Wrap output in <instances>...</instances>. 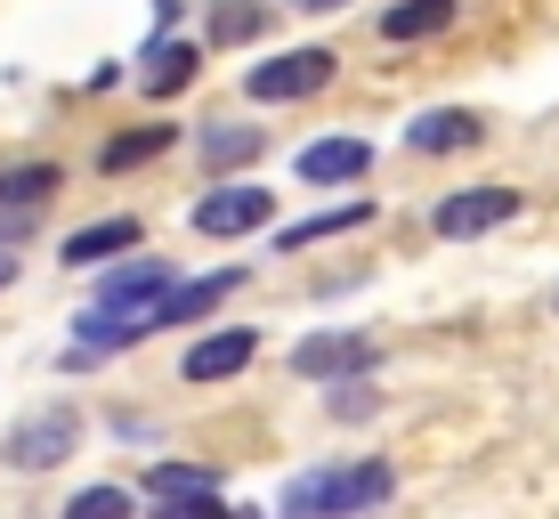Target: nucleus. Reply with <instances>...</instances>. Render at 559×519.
<instances>
[{
  "label": "nucleus",
  "instance_id": "7ed1b4c3",
  "mask_svg": "<svg viewBox=\"0 0 559 519\" xmlns=\"http://www.w3.org/2000/svg\"><path fill=\"white\" fill-rule=\"evenodd\" d=\"M73 447H82V414L73 406H41L33 422H16V430L0 438V463L9 471H49V463H66Z\"/></svg>",
  "mask_w": 559,
  "mask_h": 519
},
{
  "label": "nucleus",
  "instance_id": "2eb2a0df",
  "mask_svg": "<svg viewBox=\"0 0 559 519\" xmlns=\"http://www.w3.org/2000/svg\"><path fill=\"white\" fill-rule=\"evenodd\" d=\"M170 139H179L170 122H146V130H130V139H106L98 170H114V179H122V170H139V163H154V155H170Z\"/></svg>",
  "mask_w": 559,
  "mask_h": 519
},
{
  "label": "nucleus",
  "instance_id": "423d86ee",
  "mask_svg": "<svg viewBox=\"0 0 559 519\" xmlns=\"http://www.w3.org/2000/svg\"><path fill=\"white\" fill-rule=\"evenodd\" d=\"M511 211H519L511 187H462V196H447V203L430 211V227L447 244H471V236H487V227H503Z\"/></svg>",
  "mask_w": 559,
  "mask_h": 519
},
{
  "label": "nucleus",
  "instance_id": "4be33fe9",
  "mask_svg": "<svg viewBox=\"0 0 559 519\" xmlns=\"http://www.w3.org/2000/svg\"><path fill=\"white\" fill-rule=\"evenodd\" d=\"M154 519H236L219 495H179V504H154Z\"/></svg>",
  "mask_w": 559,
  "mask_h": 519
},
{
  "label": "nucleus",
  "instance_id": "412c9836",
  "mask_svg": "<svg viewBox=\"0 0 559 519\" xmlns=\"http://www.w3.org/2000/svg\"><path fill=\"white\" fill-rule=\"evenodd\" d=\"M130 511H139V504H130V487H82L66 504V519H130Z\"/></svg>",
  "mask_w": 559,
  "mask_h": 519
},
{
  "label": "nucleus",
  "instance_id": "0eeeda50",
  "mask_svg": "<svg viewBox=\"0 0 559 519\" xmlns=\"http://www.w3.org/2000/svg\"><path fill=\"white\" fill-rule=\"evenodd\" d=\"M236 284H243V268H219V276H203V284H170V293L146 309V333H170V325H203L227 293H236Z\"/></svg>",
  "mask_w": 559,
  "mask_h": 519
},
{
  "label": "nucleus",
  "instance_id": "f8f14e48",
  "mask_svg": "<svg viewBox=\"0 0 559 519\" xmlns=\"http://www.w3.org/2000/svg\"><path fill=\"white\" fill-rule=\"evenodd\" d=\"M122 252H139V220H90V227H73L66 244H57V260L66 268H106V260H122Z\"/></svg>",
  "mask_w": 559,
  "mask_h": 519
},
{
  "label": "nucleus",
  "instance_id": "6e6552de",
  "mask_svg": "<svg viewBox=\"0 0 559 519\" xmlns=\"http://www.w3.org/2000/svg\"><path fill=\"white\" fill-rule=\"evenodd\" d=\"M163 293H170V260H122V268L98 284V309H106V317H146Z\"/></svg>",
  "mask_w": 559,
  "mask_h": 519
},
{
  "label": "nucleus",
  "instance_id": "6ab92c4d",
  "mask_svg": "<svg viewBox=\"0 0 559 519\" xmlns=\"http://www.w3.org/2000/svg\"><path fill=\"white\" fill-rule=\"evenodd\" d=\"M146 487H154V504H179V495H211L219 479H211V463H154Z\"/></svg>",
  "mask_w": 559,
  "mask_h": 519
},
{
  "label": "nucleus",
  "instance_id": "f257e3e1",
  "mask_svg": "<svg viewBox=\"0 0 559 519\" xmlns=\"http://www.w3.org/2000/svg\"><path fill=\"white\" fill-rule=\"evenodd\" d=\"M390 487H397L390 463H333V471H300L293 487H284L276 519H357V511H373Z\"/></svg>",
  "mask_w": 559,
  "mask_h": 519
},
{
  "label": "nucleus",
  "instance_id": "5701e85b",
  "mask_svg": "<svg viewBox=\"0 0 559 519\" xmlns=\"http://www.w3.org/2000/svg\"><path fill=\"white\" fill-rule=\"evenodd\" d=\"M25 227H33V211H0V244H9V236H25Z\"/></svg>",
  "mask_w": 559,
  "mask_h": 519
},
{
  "label": "nucleus",
  "instance_id": "393cba45",
  "mask_svg": "<svg viewBox=\"0 0 559 519\" xmlns=\"http://www.w3.org/2000/svg\"><path fill=\"white\" fill-rule=\"evenodd\" d=\"M0 284H16V260H9V252H0Z\"/></svg>",
  "mask_w": 559,
  "mask_h": 519
},
{
  "label": "nucleus",
  "instance_id": "a211bd4d",
  "mask_svg": "<svg viewBox=\"0 0 559 519\" xmlns=\"http://www.w3.org/2000/svg\"><path fill=\"white\" fill-rule=\"evenodd\" d=\"M260 155V130H243V122H211L203 130V163L211 170H236V163H252Z\"/></svg>",
  "mask_w": 559,
  "mask_h": 519
},
{
  "label": "nucleus",
  "instance_id": "9d476101",
  "mask_svg": "<svg viewBox=\"0 0 559 519\" xmlns=\"http://www.w3.org/2000/svg\"><path fill=\"white\" fill-rule=\"evenodd\" d=\"M293 170L308 187H349V179L373 170V146H365V139H317V146H300V155H293Z\"/></svg>",
  "mask_w": 559,
  "mask_h": 519
},
{
  "label": "nucleus",
  "instance_id": "39448f33",
  "mask_svg": "<svg viewBox=\"0 0 559 519\" xmlns=\"http://www.w3.org/2000/svg\"><path fill=\"white\" fill-rule=\"evenodd\" d=\"M267 220H276V196H267L260 179H227L195 203V236H252Z\"/></svg>",
  "mask_w": 559,
  "mask_h": 519
},
{
  "label": "nucleus",
  "instance_id": "4468645a",
  "mask_svg": "<svg viewBox=\"0 0 559 519\" xmlns=\"http://www.w3.org/2000/svg\"><path fill=\"white\" fill-rule=\"evenodd\" d=\"M447 25H454V0H397V9H381V42H430Z\"/></svg>",
  "mask_w": 559,
  "mask_h": 519
},
{
  "label": "nucleus",
  "instance_id": "20e7f679",
  "mask_svg": "<svg viewBox=\"0 0 559 519\" xmlns=\"http://www.w3.org/2000/svg\"><path fill=\"white\" fill-rule=\"evenodd\" d=\"M381 365V341L373 333H308L293 350V374L300 381H365Z\"/></svg>",
  "mask_w": 559,
  "mask_h": 519
},
{
  "label": "nucleus",
  "instance_id": "9b49d317",
  "mask_svg": "<svg viewBox=\"0 0 559 519\" xmlns=\"http://www.w3.org/2000/svg\"><path fill=\"white\" fill-rule=\"evenodd\" d=\"M478 139H487V122H478L471 106H430V114H414V130H406L414 155H462V146H478Z\"/></svg>",
  "mask_w": 559,
  "mask_h": 519
},
{
  "label": "nucleus",
  "instance_id": "aec40b11",
  "mask_svg": "<svg viewBox=\"0 0 559 519\" xmlns=\"http://www.w3.org/2000/svg\"><path fill=\"white\" fill-rule=\"evenodd\" d=\"M260 33H267V9H243V0H219V9H211V42H219V49L260 42Z\"/></svg>",
  "mask_w": 559,
  "mask_h": 519
},
{
  "label": "nucleus",
  "instance_id": "dca6fc26",
  "mask_svg": "<svg viewBox=\"0 0 559 519\" xmlns=\"http://www.w3.org/2000/svg\"><path fill=\"white\" fill-rule=\"evenodd\" d=\"M57 187H66L57 163H16V170H0V211H33L41 196H57Z\"/></svg>",
  "mask_w": 559,
  "mask_h": 519
},
{
  "label": "nucleus",
  "instance_id": "b1692460",
  "mask_svg": "<svg viewBox=\"0 0 559 519\" xmlns=\"http://www.w3.org/2000/svg\"><path fill=\"white\" fill-rule=\"evenodd\" d=\"M293 9H308V16H317V9H349V0H293Z\"/></svg>",
  "mask_w": 559,
  "mask_h": 519
},
{
  "label": "nucleus",
  "instance_id": "1a4fd4ad",
  "mask_svg": "<svg viewBox=\"0 0 559 519\" xmlns=\"http://www.w3.org/2000/svg\"><path fill=\"white\" fill-rule=\"evenodd\" d=\"M252 357H260L252 325H219V333H203L195 350H187V381H227V374H243Z\"/></svg>",
  "mask_w": 559,
  "mask_h": 519
},
{
  "label": "nucleus",
  "instance_id": "ddd939ff",
  "mask_svg": "<svg viewBox=\"0 0 559 519\" xmlns=\"http://www.w3.org/2000/svg\"><path fill=\"white\" fill-rule=\"evenodd\" d=\"M203 73V42H179V33H154L146 49V98H179L187 82Z\"/></svg>",
  "mask_w": 559,
  "mask_h": 519
},
{
  "label": "nucleus",
  "instance_id": "f03ea898",
  "mask_svg": "<svg viewBox=\"0 0 559 519\" xmlns=\"http://www.w3.org/2000/svg\"><path fill=\"white\" fill-rule=\"evenodd\" d=\"M333 66H341L333 49H284V57H267V66H243V98H260V106L317 98V90L333 82Z\"/></svg>",
  "mask_w": 559,
  "mask_h": 519
},
{
  "label": "nucleus",
  "instance_id": "f3484780",
  "mask_svg": "<svg viewBox=\"0 0 559 519\" xmlns=\"http://www.w3.org/2000/svg\"><path fill=\"white\" fill-rule=\"evenodd\" d=\"M373 220V203H341V211H317V220H300V227H284V252H308V244H324V236H349V227Z\"/></svg>",
  "mask_w": 559,
  "mask_h": 519
}]
</instances>
